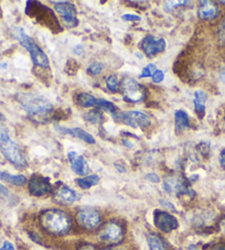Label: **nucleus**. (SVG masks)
I'll return each mask as SVG.
<instances>
[{
    "instance_id": "9",
    "label": "nucleus",
    "mask_w": 225,
    "mask_h": 250,
    "mask_svg": "<svg viewBox=\"0 0 225 250\" xmlns=\"http://www.w3.org/2000/svg\"><path fill=\"white\" fill-rule=\"evenodd\" d=\"M122 90L125 98L132 103L142 102L146 96L144 87L137 81L127 76L122 81Z\"/></svg>"
},
{
    "instance_id": "29",
    "label": "nucleus",
    "mask_w": 225,
    "mask_h": 250,
    "mask_svg": "<svg viewBox=\"0 0 225 250\" xmlns=\"http://www.w3.org/2000/svg\"><path fill=\"white\" fill-rule=\"evenodd\" d=\"M187 3H188V1H166V2H163V5H164V10L171 11V10H174L175 8L180 7V6H184V5H187Z\"/></svg>"
},
{
    "instance_id": "32",
    "label": "nucleus",
    "mask_w": 225,
    "mask_h": 250,
    "mask_svg": "<svg viewBox=\"0 0 225 250\" xmlns=\"http://www.w3.org/2000/svg\"><path fill=\"white\" fill-rule=\"evenodd\" d=\"M122 19L125 21H140V17L133 14H125L122 16Z\"/></svg>"
},
{
    "instance_id": "16",
    "label": "nucleus",
    "mask_w": 225,
    "mask_h": 250,
    "mask_svg": "<svg viewBox=\"0 0 225 250\" xmlns=\"http://www.w3.org/2000/svg\"><path fill=\"white\" fill-rule=\"evenodd\" d=\"M220 14V9L218 5L213 1H209V0H204V1L200 2L198 9L199 18L202 20H213Z\"/></svg>"
},
{
    "instance_id": "25",
    "label": "nucleus",
    "mask_w": 225,
    "mask_h": 250,
    "mask_svg": "<svg viewBox=\"0 0 225 250\" xmlns=\"http://www.w3.org/2000/svg\"><path fill=\"white\" fill-rule=\"evenodd\" d=\"M106 86L107 88L112 93H118L120 90V85L118 83L117 77L115 75H110L106 79Z\"/></svg>"
},
{
    "instance_id": "17",
    "label": "nucleus",
    "mask_w": 225,
    "mask_h": 250,
    "mask_svg": "<svg viewBox=\"0 0 225 250\" xmlns=\"http://www.w3.org/2000/svg\"><path fill=\"white\" fill-rule=\"evenodd\" d=\"M76 193L67 185H62L54 193V200L61 205H71L76 201Z\"/></svg>"
},
{
    "instance_id": "8",
    "label": "nucleus",
    "mask_w": 225,
    "mask_h": 250,
    "mask_svg": "<svg viewBox=\"0 0 225 250\" xmlns=\"http://www.w3.org/2000/svg\"><path fill=\"white\" fill-rule=\"evenodd\" d=\"M114 118L126 124L133 128H147L150 125V118L146 114L137 110H128L123 113H115Z\"/></svg>"
},
{
    "instance_id": "14",
    "label": "nucleus",
    "mask_w": 225,
    "mask_h": 250,
    "mask_svg": "<svg viewBox=\"0 0 225 250\" xmlns=\"http://www.w3.org/2000/svg\"><path fill=\"white\" fill-rule=\"evenodd\" d=\"M28 188L31 195L41 197L51 193L52 185L49 179H46L45 176L41 175H34L29 181Z\"/></svg>"
},
{
    "instance_id": "12",
    "label": "nucleus",
    "mask_w": 225,
    "mask_h": 250,
    "mask_svg": "<svg viewBox=\"0 0 225 250\" xmlns=\"http://www.w3.org/2000/svg\"><path fill=\"white\" fill-rule=\"evenodd\" d=\"M154 222L156 227L162 232H171L178 228L179 223L174 215L163 210H156Z\"/></svg>"
},
{
    "instance_id": "5",
    "label": "nucleus",
    "mask_w": 225,
    "mask_h": 250,
    "mask_svg": "<svg viewBox=\"0 0 225 250\" xmlns=\"http://www.w3.org/2000/svg\"><path fill=\"white\" fill-rule=\"evenodd\" d=\"M20 103L23 108L30 115L45 116L52 110V104L45 97L36 94H22L20 96Z\"/></svg>"
},
{
    "instance_id": "27",
    "label": "nucleus",
    "mask_w": 225,
    "mask_h": 250,
    "mask_svg": "<svg viewBox=\"0 0 225 250\" xmlns=\"http://www.w3.org/2000/svg\"><path fill=\"white\" fill-rule=\"evenodd\" d=\"M96 105L99 106V107H102V108H104V109L107 110V111H110V113H112V114L116 113V111H115L116 108H115L114 104H112V103H111V102L106 101V99H103V98L97 99Z\"/></svg>"
},
{
    "instance_id": "6",
    "label": "nucleus",
    "mask_w": 225,
    "mask_h": 250,
    "mask_svg": "<svg viewBox=\"0 0 225 250\" xmlns=\"http://www.w3.org/2000/svg\"><path fill=\"white\" fill-rule=\"evenodd\" d=\"M125 230L122 224L118 222H108L101 226L98 230V238L108 245H118L123 241Z\"/></svg>"
},
{
    "instance_id": "26",
    "label": "nucleus",
    "mask_w": 225,
    "mask_h": 250,
    "mask_svg": "<svg viewBox=\"0 0 225 250\" xmlns=\"http://www.w3.org/2000/svg\"><path fill=\"white\" fill-rule=\"evenodd\" d=\"M85 118L93 124H98L103 122V115L99 110H90L85 115Z\"/></svg>"
},
{
    "instance_id": "3",
    "label": "nucleus",
    "mask_w": 225,
    "mask_h": 250,
    "mask_svg": "<svg viewBox=\"0 0 225 250\" xmlns=\"http://www.w3.org/2000/svg\"><path fill=\"white\" fill-rule=\"evenodd\" d=\"M25 14L36 19L39 23L45 24L54 33L62 31L61 25L59 24V21L53 11L45 5H42L38 1H28L25 6Z\"/></svg>"
},
{
    "instance_id": "11",
    "label": "nucleus",
    "mask_w": 225,
    "mask_h": 250,
    "mask_svg": "<svg viewBox=\"0 0 225 250\" xmlns=\"http://www.w3.org/2000/svg\"><path fill=\"white\" fill-rule=\"evenodd\" d=\"M163 188L166 189L168 193L175 194L177 196L180 195H193V191L188 188V184L185 181L180 178V176H169V178L164 179L163 182Z\"/></svg>"
},
{
    "instance_id": "4",
    "label": "nucleus",
    "mask_w": 225,
    "mask_h": 250,
    "mask_svg": "<svg viewBox=\"0 0 225 250\" xmlns=\"http://www.w3.org/2000/svg\"><path fill=\"white\" fill-rule=\"evenodd\" d=\"M12 34H14V37L20 42V44L28 50L34 65L45 68L50 67V62L49 59L46 57V54L43 52L41 47L24 32V30L22 28H14L12 29Z\"/></svg>"
},
{
    "instance_id": "15",
    "label": "nucleus",
    "mask_w": 225,
    "mask_h": 250,
    "mask_svg": "<svg viewBox=\"0 0 225 250\" xmlns=\"http://www.w3.org/2000/svg\"><path fill=\"white\" fill-rule=\"evenodd\" d=\"M68 158L70 160L72 170L79 175H86L90 172V167L88 161L85 159L80 156L79 153L74 151H71L68 153Z\"/></svg>"
},
{
    "instance_id": "1",
    "label": "nucleus",
    "mask_w": 225,
    "mask_h": 250,
    "mask_svg": "<svg viewBox=\"0 0 225 250\" xmlns=\"http://www.w3.org/2000/svg\"><path fill=\"white\" fill-rule=\"evenodd\" d=\"M40 225L45 232L53 236H66L71 231L73 222L62 209H46L40 215Z\"/></svg>"
},
{
    "instance_id": "38",
    "label": "nucleus",
    "mask_w": 225,
    "mask_h": 250,
    "mask_svg": "<svg viewBox=\"0 0 225 250\" xmlns=\"http://www.w3.org/2000/svg\"><path fill=\"white\" fill-rule=\"evenodd\" d=\"M221 32H222L223 34H225V17H224V19H223V21H222V24H221Z\"/></svg>"
},
{
    "instance_id": "39",
    "label": "nucleus",
    "mask_w": 225,
    "mask_h": 250,
    "mask_svg": "<svg viewBox=\"0 0 225 250\" xmlns=\"http://www.w3.org/2000/svg\"><path fill=\"white\" fill-rule=\"evenodd\" d=\"M220 77H221V80H222L223 82H225V67L223 68L222 71H221V74H220Z\"/></svg>"
},
{
    "instance_id": "13",
    "label": "nucleus",
    "mask_w": 225,
    "mask_h": 250,
    "mask_svg": "<svg viewBox=\"0 0 225 250\" xmlns=\"http://www.w3.org/2000/svg\"><path fill=\"white\" fill-rule=\"evenodd\" d=\"M141 50L148 58H155L156 55L166 50L167 43L162 38H156L153 36L146 37L141 42Z\"/></svg>"
},
{
    "instance_id": "22",
    "label": "nucleus",
    "mask_w": 225,
    "mask_h": 250,
    "mask_svg": "<svg viewBox=\"0 0 225 250\" xmlns=\"http://www.w3.org/2000/svg\"><path fill=\"white\" fill-rule=\"evenodd\" d=\"M175 122L176 128L178 130H182L184 128H190V120L189 116L183 110H177L175 113Z\"/></svg>"
},
{
    "instance_id": "19",
    "label": "nucleus",
    "mask_w": 225,
    "mask_h": 250,
    "mask_svg": "<svg viewBox=\"0 0 225 250\" xmlns=\"http://www.w3.org/2000/svg\"><path fill=\"white\" fill-rule=\"evenodd\" d=\"M206 99H207V95L205 92H203V90H197V92L194 93V98H193L194 109H196L197 114L200 118L204 117Z\"/></svg>"
},
{
    "instance_id": "36",
    "label": "nucleus",
    "mask_w": 225,
    "mask_h": 250,
    "mask_svg": "<svg viewBox=\"0 0 225 250\" xmlns=\"http://www.w3.org/2000/svg\"><path fill=\"white\" fill-rule=\"evenodd\" d=\"M161 205L163 206V208H170L171 210H176V208H175V206L172 205L171 203H169V202L161 201Z\"/></svg>"
},
{
    "instance_id": "2",
    "label": "nucleus",
    "mask_w": 225,
    "mask_h": 250,
    "mask_svg": "<svg viewBox=\"0 0 225 250\" xmlns=\"http://www.w3.org/2000/svg\"><path fill=\"white\" fill-rule=\"evenodd\" d=\"M0 150L8 161L14 165L17 169L22 170L28 167L27 159L21 151L19 146L11 140L6 127L0 125Z\"/></svg>"
},
{
    "instance_id": "40",
    "label": "nucleus",
    "mask_w": 225,
    "mask_h": 250,
    "mask_svg": "<svg viewBox=\"0 0 225 250\" xmlns=\"http://www.w3.org/2000/svg\"><path fill=\"white\" fill-rule=\"evenodd\" d=\"M220 3H221V5H225V0H221Z\"/></svg>"
},
{
    "instance_id": "24",
    "label": "nucleus",
    "mask_w": 225,
    "mask_h": 250,
    "mask_svg": "<svg viewBox=\"0 0 225 250\" xmlns=\"http://www.w3.org/2000/svg\"><path fill=\"white\" fill-rule=\"evenodd\" d=\"M98 182H99V176L95 174L84 176V178L76 180L77 185L83 189H89L92 187H94V185H96Z\"/></svg>"
},
{
    "instance_id": "37",
    "label": "nucleus",
    "mask_w": 225,
    "mask_h": 250,
    "mask_svg": "<svg viewBox=\"0 0 225 250\" xmlns=\"http://www.w3.org/2000/svg\"><path fill=\"white\" fill-rule=\"evenodd\" d=\"M80 250H95V249H94L93 246L85 245V246H83V247H82V248H80Z\"/></svg>"
},
{
    "instance_id": "43",
    "label": "nucleus",
    "mask_w": 225,
    "mask_h": 250,
    "mask_svg": "<svg viewBox=\"0 0 225 250\" xmlns=\"http://www.w3.org/2000/svg\"><path fill=\"white\" fill-rule=\"evenodd\" d=\"M224 119H225V117H224Z\"/></svg>"
},
{
    "instance_id": "42",
    "label": "nucleus",
    "mask_w": 225,
    "mask_h": 250,
    "mask_svg": "<svg viewBox=\"0 0 225 250\" xmlns=\"http://www.w3.org/2000/svg\"><path fill=\"white\" fill-rule=\"evenodd\" d=\"M102 250H115V249H112V248H104Z\"/></svg>"
},
{
    "instance_id": "23",
    "label": "nucleus",
    "mask_w": 225,
    "mask_h": 250,
    "mask_svg": "<svg viewBox=\"0 0 225 250\" xmlns=\"http://www.w3.org/2000/svg\"><path fill=\"white\" fill-rule=\"evenodd\" d=\"M76 102L77 104L82 107H84V108H90V107H93L96 105L97 99L95 98L93 95H90L89 93H81L77 95Z\"/></svg>"
},
{
    "instance_id": "18",
    "label": "nucleus",
    "mask_w": 225,
    "mask_h": 250,
    "mask_svg": "<svg viewBox=\"0 0 225 250\" xmlns=\"http://www.w3.org/2000/svg\"><path fill=\"white\" fill-rule=\"evenodd\" d=\"M54 128L56 129V131H59L60 133H63V135H71L73 137L79 138V139L88 142V144H92V145L95 144V138L81 128H66V127L59 126V125H55Z\"/></svg>"
},
{
    "instance_id": "34",
    "label": "nucleus",
    "mask_w": 225,
    "mask_h": 250,
    "mask_svg": "<svg viewBox=\"0 0 225 250\" xmlns=\"http://www.w3.org/2000/svg\"><path fill=\"white\" fill-rule=\"evenodd\" d=\"M0 250H15V247L10 241H5L3 245L1 246V248H0Z\"/></svg>"
},
{
    "instance_id": "28",
    "label": "nucleus",
    "mask_w": 225,
    "mask_h": 250,
    "mask_svg": "<svg viewBox=\"0 0 225 250\" xmlns=\"http://www.w3.org/2000/svg\"><path fill=\"white\" fill-rule=\"evenodd\" d=\"M104 65L102 63H98V62H95L93 64H90V67L88 68V73L90 75H98L99 73L103 71Z\"/></svg>"
},
{
    "instance_id": "21",
    "label": "nucleus",
    "mask_w": 225,
    "mask_h": 250,
    "mask_svg": "<svg viewBox=\"0 0 225 250\" xmlns=\"http://www.w3.org/2000/svg\"><path fill=\"white\" fill-rule=\"evenodd\" d=\"M0 181L16 185V187H23L27 183V178L24 175H11L7 172L0 171Z\"/></svg>"
},
{
    "instance_id": "35",
    "label": "nucleus",
    "mask_w": 225,
    "mask_h": 250,
    "mask_svg": "<svg viewBox=\"0 0 225 250\" xmlns=\"http://www.w3.org/2000/svg\"><path fill=\"white\" fill-rule=\"evenodd\" d=\"M220 165L223 170H225V150H222L220 153Z\"/></svg>"
},
{
    "instance_id": "41",
    "label": "nucleus",
    "mask_w": 225,
    "mask_h": 250,
    "mask_svg": "<svg viewBox=\"0 0 225 250\" xmlns=\"http://www.w3.org/2000/svg\"><path fill=\"white\" fill-rule=\"evenodd\" d=\"M136 55H137V57H138V58H140V59L142 58V55H141V54H139V53H136Z\"/></svg>"
},
{
    "instance_id": "33",
    "label": "nucleus",
    "mask_w": 225,
    "mask_h": 250,
    "mask_svg": "<svg viewBox=\"0 0 225 250\" xmlns=\"http://www.w3.org/2000/svg\"><path fill=\"white\" fill-rule=\"evenodd\" d=\"M146 178H147V180H149L150 182H153V183H158L159 182V176L156 173H149L148 175L146 176Z\"/></svg>"
},
{
    "instance_id": "31",
    "label": "nucleus",
    "mask_w": 225,
    "mask_h": 250,
    "mask_svg": "<svg viewBox=\"0 0 225 250\" xmlns=\"http://www.w3.org/2000/svg\"><path fill=\"white\" fill-rule=\"evenodd\" d=\"M163 79H164V74H163V72L160 71V70L156 71L155 74L153 75L154 83H157L158 84V83H160V82H162Z\"/></svg>"
},
{
    "instance_id": "7",
    "label": "nucleus",
    "mask_w": 225,
    "mask_h": 250,
    "mask_svg": "<svg viewBox=\"0 0 225 250\" xmlns=\"http://www.w3.org/2000/svg\"><path fill=\"white\" fill-rule=\"evenodd\" d=\"M76 221L85 230H95L101 227L102 215L97 209L92 208H81L76 213Z\"/></svg>"
},
{
    "instance_id": "10",
    "label": "nucleus",
    "mask_w": 225,
    "mask_h": 250,
    "mask_svg": "<svg viewBox=\"0 0 225 250\" xmlns=\"http://www.w3.org/2000/svg\"><path fill=\"white\" fill-rule=\"evenodd\" d=\"M54 8L58 14L61 16L63 22L66 23L68 28H74L79 24V20H77V10L76 7L71 2L68 1H58L53 2Z\"/></svg>"
},
{
    "instance_id": "30",
    "label": "nucleus",
    "mask_w": 225,
    "mask_h": 250,
    "mask_svg": "<svg viewBox=\"0 0 225 250\" xmlns=\"http://www.w3.org/2000/svg\"><path fill=\"white\" fill-rule=\"evenodd\" d=\"M157 71V67H156L155 64L150 63L144 67V70L141 72V77H148V76H153L155 74V72Z\"/></svg>"
},
{
    "instance_id": "20",
    "label": "nucleus",
    "mask_w": 225,
    "mask_h": 250,
    "mask_svg": "<svg viewBox=\"0 0 225 250\" xmlns=\"http://www.w3.org/2000/svg\"><path fill=\"white\" fill-rule=\"evenodd\" d=\"M147 244H148L149 250H168L162 237H160L158 234H154V232L147 236Z\"/></svg>"
}]
</instances>
